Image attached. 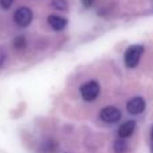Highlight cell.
<instances>
[{"instance_id": "cell-5", "label": "cell", "mask_w": 153, "mask_h": 153, "mask_svg": "<svg viewBox=\"0 0 153 153\" xmlns=\"http://www.w3.org/2000/svg\"><path fill=\"white\" fill-rule=\"evenodd\" d=\"M126 110H128V113L133 114V116L141 114L145 110V101H144V98H141V97L130 98L126 103Z\"/></svg>"}, {"instance_id": "cell-4", "label": "cell", "mask_w": 153, "mask_h": 153, "mask_svg": "<svg viewBox=\"0 0 153 153\" xmlns=\"http://www.w3.org/2000/svg\"><path fill=\"white\" fill-rule=\"evenodd\" d=\"M100 118L106 124H114V122L120 121L121 111H120V109L114 108V106H106L100 111Z\"/></svg>"}, {"instance_id": "cell-10", "label": "cell", "mask_w": 153, "mask_h": 153, "mask_svg": "<svg viewBox=\"0 0 153 153\" xmlns=\"http://www.w3.org/2000/svg\"><path fill=\"white\" fill-rule=\"evenodd\" d=\"M24 46H26V39H24V36L15 38V40H13V47L20 50V48H24Z\"/></svg>"}, {"instance_id": "cell-14", "label": "cell", "mask_w": 153, "mask_h": 153, "mask_svg": "<svg viewBox=\"0 0 153 153\" xmlns=\"http://www.w3.org/2000/svg\"><path fill=\"white\" fill-rule=\"evenodd\" d=\"M151 144H152V153H153V128H152V132H151Z\"/></svg>"}, {"instance_id": "cell-12", "label": "cell", "mask_w": 153, "mask_h": 153, "mask_svg": "<svg viewBox=\"0 0 153 153\" xmlns=\"http://www.w3.org/2000/svg\"><path fill=\"white\" fill-rule=\"evenodd\" d=\"M93 3H94V0H82V4H83V7H86V8H89Z\"/></svg>"}, {"instance_id": "cell-11", "label": "cell", "mask_w": 153, "mask_h": 153, "mask_svg": "<svg viewBox=\"0 0 153 153\" xmlns=\"http://www.w3.org/2000/svg\"><path fill=\"white\" fill-rule=\"evenodd\" d=\"M13 1H15V0H0V4H1V7L4 8V10H8V8L13 4Z\"/></svg>"}, {"instance_id": "cell-1", "label": "cell", "mask_w": 153, "mask_h": 153, "mask_svg": "<svg viewBox=\"0 0 153 153\" xmlns=\"http://www.w3.org/2000/svg\"><path fill=\"white\" fill-rule=\"evenodd\" d=\"M144 54V46L141 45H133L125 51V56H124V61H125V65L126 67L129 69H133L138 65L140 62L141 56Z\"/></svg>"}, {"instance_id": "cell-8", "label": "cell", "mask_w": 153, "mask_h": 153, "mask_svg": "<svg viewBox=\"0 0 153 153\" xmlns=\"http://www.w3.org/2000/svg\"><path fill=\"white\" fill-rule=\"evenodd\" d=\"M113 149L116 153H125L128 151V144L124 141V138H120V140L114 141Z\"/></svg>"}, {"instance_id": "cell-2", "label": "cell", "mask_w": 153, "mask_h": 153, "mask_svg": "<svg viewBox=\"0 0 153 153\" xmlns=\"http://www.w3.org/2000/svg\"><path fill=\"white\" fill-rule=\"evenodd\" d=\"M81 91V95L86 102H91L94 101L95 98L100 95V91H101V87H100V83L97 81H89L86 83H83L79 89Z\"/></svg>"}, {"instance_id": "cell-9", "label": "cell", "mask_w": 153, "mask_h": 153, "mask_svg": "<svg viewBox=\"0 0 153 153\" xmlns=\"http://www.w3.org/2000/svg\"><path fill=\"white\" fill-rule=\"evenodd\" d=\"M51 5H53V8H55L58 11H67V8H69V4H67L66 0H53Z\"/></svg>"}, {"instance_id": "cell-3", "label": "cell", "mask_w": 153, "mask_h": 153, "mask_svg": "<svg viewBox=\"0 0 153 153\" xmlns=\"http://www.w3.org/2000/svg\"><path fill=\"white\" fill-rule=\"evenodd\" d=\"M13 20L19 27H28L32 22V11L28 7H19L13 13Z\"/></svg>"}, {"instance_id": "cell-6", "label": "cell", "mask_w": 153, "mask_h": 153, "mask_svg": "<svg viewBox=\"0 0 153 153\" xmlns=\"http://www.w3.org/2000/svg\"><path fill=\"white\" fill-rule=\"evenodd\" d=\"M134 129H136V122L133 120H129V121L124 122L121 126L118 128V136L120 138H128L134 133Z\"/></svg>"}, {"instance_id": "cell-7", "label": "cell", "mask_w": 153, "mask_h": 153, "mask_svg": "<svg viewBox=\"0 0 153 153\" xmlns=\"http://www.w3.org/2000/svg\"><path fill=\"white\" fill-rule=\"evenodd\" d=\"M47 20H48L50 27L53 30H55V31H62V30L67 26V19L62 18V16H59V15H50Z\"/></svg>"}, {"instance_id": "cell-13", "label": "cell", "mask_w": 153, "mask_h": 153, "mask_svg": "<svg viewBox=\"0 0 153 153\" xmlns=\"http://www.w3.org/2000/svg\"><path fill=\"white\" fill-rule=\"evenodd\" d=\"M4 61H5V55H4V54H0V67L3 66V63H4Z\"/></svg>"}]
</instances>
